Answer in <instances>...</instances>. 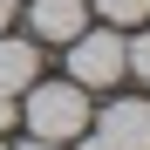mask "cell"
<instances>
[{
    "mask_svg": "<svg viewBox=\"0 0 150 150\" xmlns=\"http://www.w3.org/2000/svg\"><path fill=\"white\" fill-rule=\"evenodd\" d=\"M14 28V0H0V34H7Z\"/></svg>",
    "mask_w": 150,
    "mask_h": 150,
    "instance_id": "obj_10",
    "label": "cell"
},
{
    "mask_svg": "<svg viewBox=\"0 0 150 150\" xmlns=\"http://www.w3.org/2000/svg\"><path fill=\"white\" fill-rule=\"evenodd\" d=\"M96 14H103V21H116V28H137V21L150 14V0H96Z\"/></svg>",
    "mask_w": 150,
    "mask_h": 150,
    "instance_id": "obj_6",
    "label": "cell"
},
{
    "mask_svg": "<svg viewBox=\"0 0 150 150\" xmlns=\"http://www.w3.org/2000/svg\"><path fill=\"white\" fill-rule=\"evenodd\" d=\"M21 150H62V143H48V137H28V143H21Z\"/></svg>",
    "mask_w": 150,
    "mask_h": 150,
    "instance_id": "obj_11",
    "label": "cell"
},
{
    "mask_svg": "<svg viewBox=\"0 0 150 150\" xmlns=\"http://www.w3.org/2000/svg\"><path fill=\"white\" fill-rule=\"evenodd\" d=\"M75 150H109V143H103V137H89V130H82V137H75Z\"/></svg>",
    "mask_w": 150,
    "mask_h": 150,
    "instance_id": "obj_9",
    "label": "cell"
},
{
    "mask_svg": "<svg viewBox=\"0 0 150 150\" xmlns=\"http://www.w3.org/2000/svg\"><path fill=\"white\" fill-rule=\"evenodd\" d=\"M21 96H28V103H21V123H28L34 137L75 143V137L89 130V96L75 89V82H28Z\"/></svg>",
    "mask_w": 150,
    "mask_h": 150,
    "instance_id": "obj_1",
    "label": "cell"
},
{
    "mask_svg": "<svg viewBox=\"0 0 150 150\" xmlns=\"http://www.w3.org/2000/svg\"><path fill=\"white\" fill-rule=\"evenodd\" d=\"M14 116H21V109H14V96H0V130H14Z\"/></svg>",
    "mask_w": 150,
    "mask_h": 150,
    "instance_id": "obj_8",
    "label": "cell"
},
{
    "mask_svg": "<svg viewBox=\"0 0 150 150\" xmlns=\"http://www.w3.org/2000/svg\"><path fill=\"white\" fill-rule=\"evenodd\" d=\"M0 150H7V143H0Z\"/></svg>",
    "mask_w": 150,
    "mask_h": 150,
    "instance_id": "obj_12",
    "label": "cell"
},
{
    "mask_svg": "<svg viewBox=\"0 0 150 150\" xmlns=\"http://www.w3.org/2000/svg\"><path fill=\"white\" fill-rule=\"evenodd\" d=\"M28 28L34 41H75L89 28V0H28Z\"/></svg>",
    "mask_w": 150,
    "mask_h": 150,
    "instance_id": "obj_4",
    "label": "cell"
},
{
    "mask_svg": "<svg viewBox=\"0 0 150 150\" xmlns=\"http://www.w3.org/2000/svg\"><path fill=\"white\" fill-rule=\"evenodd\" d=\"M68 82L75 89H109L123 82V34L116 28H82L68 41Z\"/></svg>",
    "mask_w": 150,
    "mask_h": 150,
    "instance_id": "obj_2",
    "label": "cell"
},
{
    "mask_svg": "<svg viewBox=\"0 0 150 150\" xmlns=\"http://www.w3.org/2000/svg\"><path fill=\"white\" fill-rule=\"evenodd\" d=\"M41 68V48L21 41V34H0V96H21Z\"/></svg>",
    "mask_w": 150,
    "mask_h": 150,
    "instance_id": "obj_5",
    "label": "cell"
},
{
    "mask_svg": "<svg viewBox=\"0 0 150 150\" xmlns=\"http://www.w3.org/2000/svg\"><path fill=\"white\" fill-rule=\"evenodd\" d=\"M123 75H137V82H150V34L123 41Z\"/></svg>",
    "mask_w": 150,
    "mask_h": 150,
    "instance_id": "obj_7",
    "label": "cell"
},
{
    "mask_svg": "<svg viewBox=\"0 0 150 150\" xmlns=\"http://www.w3.org/2000/svg\"><path fill=\"white\" fill-rule=\"evenodd\" d=\"M96 137H103L109 150H150V103H143V96L109 103V109H103V123H96Z\"/></svg>",
    "mask_w": 150,
    "mask_h": 150,
    "instance_id": "obj_3",
    "label": "cell"
}]
</instances>
